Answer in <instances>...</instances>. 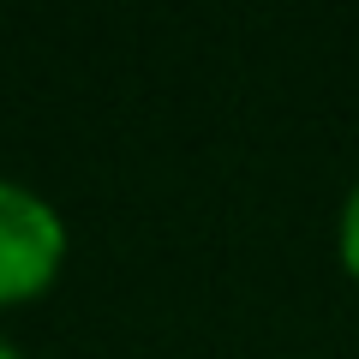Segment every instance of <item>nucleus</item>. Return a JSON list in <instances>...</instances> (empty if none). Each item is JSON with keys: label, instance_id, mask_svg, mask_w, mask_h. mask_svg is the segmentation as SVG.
I'll use <instances>...</instances> for the list:
<instances>
[{"label": "nucleus", "instance_id": "nucleus-1", "mask_svg": "<svg viewBox=\"0 0 359 359\" xmlns=\"http://www.w3.org/2000/svg\"><path fill=\"white\" fill-rule=\"evenodd\" d=\"M66 264V222L42 192L0 180V306L48 294Z\"/></svg>", "mask_w": 359, "mask_h": 359}, {"label": "nucleus", "instance_id": "nucleus-2", "mask_svg": "<svg viewBox=\"0 0 359 359\" xmlns=\"http://www.w3.org/2000/svg\"><path fill=\"white\" fill-rule=\"evenodd\" d=\"M341 264L353 269V282H359V180H353V192L341 204Z\"/></svg>", "mask_w": 359, "mask_h": 359}, {"label": "nucleus", "instance_id": "nucleus-3", "mask_svg": "<svg viewBox=\"0 0 359 359\" xmlns=\"http://www.w3.org/2000/svg\"><path fill=\"white\" fill-rule=\"evenodd\" d=\"M0 359H25V353H18V347L6 341V335H0Z\"/></svg>", "mask_w": 359, "mask_h": 359}]
</instances>
